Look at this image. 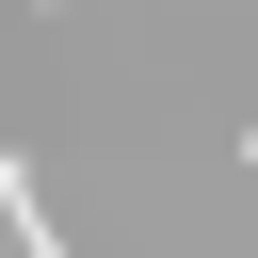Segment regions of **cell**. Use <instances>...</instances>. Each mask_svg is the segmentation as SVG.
<instances>
[{
    "label": "cell",
    "instance_id": "1",
    "mask_svg": "<svg viewBox=\"0 0 258 258\" xmlns=\"http://www.w3.org/2000/svg\"><path fill=\"white\" fill-rule=\"evenodd\" d=\"M0 226H16V258H64V226H48V194H32L16 145H0Z\"/></svg>",
    "mask_w": 258,
    "mask_h": 258
}]
</instances>
